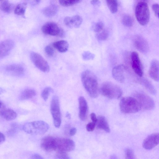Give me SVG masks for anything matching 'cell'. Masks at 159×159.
I'll list each match as a JSON object with an SVG mask.
<instances>
[{"instance_id":"7","label":"cell","mask_w":159,"mask_h":159,"mask_svg":"<svg viewBox=\"0 0 159 159\" xmlns=\"http://www.w3.org/2000/svg\"><path fill=\"white\" fill-rule=\"evenodd\" d=\"M75 148V143L72 140L66 138H56L55 151L58 152L71 151Z\"/></svg>"},{"instance_id":"32","label":"cell","mask_w":159,"mask_h":159,"mask_svg":"<svg viewBox=\"0 0 159 159\" xmlns=\"http://www.w3.org/2000/svg\"><path fill=\"white\" fill-rule=\"evenodd\" d=\"M53 91L52 89L50 87H47L44 88L41 93V96L43 99L46 101L48 98L50 93Z\"/></svg>"},{"instance_id":"48","label":"cell","mask_w":159,"mask_h":159,"mask_svg":"<svg viewBox=\"0 0 159 159\" xmlns=\"http://www.w3.org/2000/svg\"><path fill=\"white\" fill-rule=\"evenodd\" d=\"M4 107V105L3 103L0 101V109H1Z\"/></svg>"},{"instance_id":"34","label":"cell","mask_w":159,"mask_h":159,"mask_svg":"<svg viewBox=\"0 0 159 159\" xmlns=\"http://www.w3.org/2000/svg\"><path fill=\"white\" fill-rule=\"evenodd\" d=\"M104 24L101 21L96 23L93 26V29L94 31L98 33L102 31L103 28Z\"/></svg>"},{"instance_id":"43","label":"cell","mask_w":159,"mask_h":159,"mask_svg":"<svg viewBox=\"0 0 159 159\" xmlns=\"http://www.w3.org/2000/svg\"><path fill=\"white\" fill-rule=\"evenodd\" d=\"M90 3L92 5L94 6H99L100 4V2L98 0H92Z\"/></svg>"},{"instance_id":"46","label":"cell","mask_w":159,"mask_h":159,"mask_svg":"<svg viewBox=\"0 0 159 159\" xmlns=\"http://www.w3.org/2000/svg\"><path fill=\"white\" fill-rule=\"evenodd\" d=\"M29 2L34 5L37 4L40 2V0H27Z\"/></svg>"},{"instance_id":"5","label":"cell","mask_w":159,"mask_h":159,"mask_svg":"<svg viewBox=\"0 0 159 159\" xmlns=\"http://www.w3.org/2000/svg\"><path fill=\"white\" fill-rule=\"evenodd\" d=\"M136 18L142 25H146L150 19V11L148 5L146 2L140 1L137 4L135 9Z\"/></svg>"},{"instance_id":"22","label":"cell","mask_w":159,"mask_h":159,"mask_svg":"<svg viewBox=\"0 0 159 159\" xmlns=\"http://www.w3.org/2000/svg\"><path fill=\"white\" fill-rule=\"evenodd\" d=\"M98 128L105 131L107 133L110 132V128L105 117L102 116H99L97 118L96 123Z\"/></svg>"},{"instance_id":"10","label":"cell","mask_w":159,"mask_h":159,"mask_svg":"<svg viewBox=\"0 0 159 159\" xmlns=\"http://www.w3.org/2000/svg\"><path fill=\"white\" fill-rule=\"evenodd\" d=\"M135 98L139 102L141 108L144 110H150L153 108L155 104L153 100L149 96L142 93H137Z\"/></svg>"},{"instance_id":"4","label":"cell","mask_w":159,"mask_h":159,"mask_svg":"<svg viewBox=\"0 0 159 159\" xmlns=\"http://www.w3.org/2000/svg\"><path fill=\"white\" fill-rule=\"evenodd\" d=\"M120 107L121 111L125 113H135L141 109L137 100L130 97L123 98L120 100Z\"/></svg>"},{"instance_id":"45","label":"cell","mask_w":159,"mask_h":159,"mask_svg":"<svg viewBox=\"0 0 159 159\" xmlns=\"http://www.w3.org/2000/svg\"><path fill=\"white\" fill-rule=\"evenodd\" d=\"M5 140V137L4 135L1 132H0V144L2 143Z\"/></svg>"},{"instance_id":"50","label":"cell","mask_w":159,"mask_h":159,"mask_svg":"<svg viewBox=\"0 0 159 159\" xmlns=\"http://www.w3.org/2000/svg\"><path fill=\"white\" fill-rule=\"evenodd\" d=\"M142 1H143V2H145V1H146V0H141Z\"/></svg>"},{"instance_id":"11","label":"cell","mask_w":159,"mask_h":159,"mask_svg":"<svg viewBox=\"0 0 159 159\" xmlns=\"http://www.w3.org/2000/svg\"><path fill=\"white\" fill-rule=\"evenodd\" d=\"M131 66L135 74L140 77L143 74V66L138 53L135 51L132 52L130 55Z\"/></svg>"},{"instance_id":"41","label":"cell","mask_w":159,"mask_h":159,"mask_svg":"<svg viewBox=\"0 0 159 159\" xmlns=\"http://www.w3.org/2000/svg\"><path fill=\"white\" fill-rule=\"evenodd\" d=\"M91 119L93 122L96 124L97 121V118L94 113H92L90 115Z\"/></svg>"},{"instance_id":"30","label":"cell","mask_w":159,"mask_h":159,"mask_svg":"<svg viewBox=\"0 0 159 159\" xmlns=\"http://www.w3.org/2000/svg\"><path fill=\"white\" fill-rule=\"evenodd\" d=\"M122 22L124 25L130 27L133 25L134 21L133 18L130 15H125L123 16Z\"/></svg>"},{"instance_id":"20","label":"cell","mask_w":159,"mask_h":159,"mask_svg":"<svg viewBox=\"0 0 159 159\" xmlns=\"http://www.w3.org/2000/svg\"><path fill=\"white\" fill-rule=\"evenodd\" d=\"M150 77L156 81H159V62L155 59L152 60L151 63L149 71Z\"/></svg>"},{"instance_id":"36","label":"cell","mask_w":159,"mask_h":159,"mask_svg":"<svg viewBox=\"0 0 159 159\" xmlns=\"http://www.w3.org/2000/svg\"><path fill=\"white\" fill-rule=\"evenodd\" d=\"M125 157L126 159H134V153L132 150L129 148H126L125 151Z\"/></svg>"},{"instance_id":"40","label":"cell","mask_w":159,"mask_h":159,"mask_svg":"<svg viewBox=\"0 0 159 159\" xmlns=\"http://www.w3.org/2000/svg\"><path fill=\"white\" fill-rule=\"evenodd\" d=\"M152 9L155 15L158 18H159V5L156 3L153 4L152 6Z\"/></svg>"},{"instance_id":"2","label":"cell","mask_w":159,"mask_h":159,"mask_svg":"<svg viewBox=\"0 0 159 159\" xmlns=\"http://www.w3.org/2000/svg\"><path fill=\"white\" fill-rule=\"evenodd\" d=\"M99 92L104 96L111 99H119L122 93L119 87L110 81L103 83L100 88Z\"/></svg>"},{"instance_id":"18","label":"cell","mask_w":159,"mask_h":159,"mask_svg":"<svg viewBox=\"0 0 159 159\" xmlns=\"http://www.w3.org/2000/svg\"><path fill=\"white\" fill-rule=\"evenodd\" d=\"M83 21L82 17L79 15L72 17L67 16L64 20L65 24L70 28H78L81 25Z\"/></svg>"},{"instance_id":"24","label":"cell","mask_w":159,"mask_h":159,"mask_svg":"<svg viewBox=\"0 0 159 159\" xmlns=\"http://www.w3.org/2000/svg\"><path fill=\"white\" fill-rule=\"evenodd\" d=\"M58 8L57 6L53 4L44 8L43 10V12L46 16L52 17L56 14Z\"/></svg>"},{"instance_id":"19","label":"cell","mask_w":159,"mask_h":159,"mask_svg":"<svg viewBox=\"0 0 159 159\" xmlns=\"http://www.w3.org/2000/svg\"><path fill=\"white\" fill-rule=\"evenodd\" d=\"M6 71L11 75L19 76L23 75L24 73V68L18 64H11L5 68Z\"/></svg>"},{"instance_id":"13","label":"cell","mask_w":159,"mask_h":159,"mask_svg":"<svg viewBox=\"0 0 159 159\" xmlns=\"http://www.w3.org/2000/svg\"><path fill=\"white\" fill-rule=\"evenodd\" d=\"M14 46V43L12 40L7 39L0 42V58L8 55Z\"/></svg>"},{"instance_id":"29","label":"cell","mask_w":159,"mask_h":159,"mask_svg":"<svg viewBox=\"0 0 159 159\" xmlns=\"http://www.w3.org/2000/svg\"><path fill=\"white\" fill-rule=\"evenodd\" d=\"M107 6L112 13L116 12L118 8L117 0H106Z\"/></svg>"},{"instance_id":"35","label":"cell","mask_w":159,"mask_h":159,"mask_svg":"<svg viewBox=\"0 0 159 159\" xmlns=\"http://www.w3.org/2000/svg\"><path fill=\"white\" fill-rule=\"evenodd\" d=\"M83 59L84 60H93L94 58V55L89 51L84 52L82 55Z\"/></svg>"},{"instance_id":"37","label":"cell","mask_w":159,"mask_h":159,"mask_svg":"<svg viewBox=\"0 0 159 159\" xmlns=\"http://www.w3.org/2000/svg\"><path fill=\"white\" fill-rule=\"evenodd\" d=\"M46 54L49 56H52L54 53V51L53 48L50 45H47L44 48Z\"/></svg>"},{"instance_id":"49","label":"cell","mask_w":159,"mask_h":159,"mask_svg":"<svg viewBox=\"0 0 159 159\" xmlns=\"http://www.w3.org/2000/svg\"><path fill=\"white\" fill-rule=\"evenodd\" d=\"M3 92V90L1 88H0V94L2 93Z\"/></svg>"},{"instance_id":"6","label":"cell","mask_w":159,"mask_h":159,"mask_svg":"<svg viewBox=\"0 0 159 159\" xmlns=\"http://www.w3.org/2000/svg\"><path fill=\"white\" fill-rule=\"evenodd\" d=\"M50 111L54 125L58 128L61 123V118L59 100L57 96H54L52 98L51 102Z\"/></svg>"},{"instance_id":"1","label":"cell","mask_w":159,"mask_h":159,"mask_svg":"<svg viewBox=\"0 0 159 159\" xmlns=\"http://www.w3.org/2000/svg\"><path fill=\"white\" fill-rule=\"evenodd\" d=\"M83 85L89 96L92 98L98 97L99 92L97 77L91 71L86 70L83 71L81 75Z\"/></svg>"},{"instance_id":"15","label":"cell","mask_w":159,"mask_h":159,"mask_svg":"<svg viewBox=\"0 0 159 159\" xmlns=\"http://www.w3.org/2000/svg\"><path fill=\"white\" fill-rule=\"evenodd\" d=\"M133 41L135 47L139 51L143 53L148 52L149 50L148 44L146 40L143 37L135 36Z\"/></svg>"},{"instance_id":"51","label":"cell","mask_w":159,"mask_h":159,"mask_svg":"<svg viewBox=\"0 0 159 159\" xmlns=\"http://www.w3.org/2000/svg\"><path fill=\"white\" fill-rule=\"evenodd\" d=\"M2 0H0V2L1 1H2Z\"/></svg>"},{"instance_id":"12","label":"cell","mask_w":159,"mask_h":159,"mask_svg":"<svg viewBox=\"0 0 159 159\" xmlns=\"http://www.w3.org/2000/svg\"><path fill=\"white\" fill-rule=\"evenodd\" d=\"M159 139L158 133H154L149 135L143 141V147L146 150L152 149L158 144Z\"/></svg>"},{"instance_id":"8","label":"cell","mask_w":159,"mask_h":159,"mask_svg":"<svg viewBox=\"0 0 159 159\" xmlns=\"http://www.w3.org/2000/svg\"><path fill=\"white\" fill-rule=\"evenodd\" d=\"M41 30L44 34L52 36H57L61 37L65 36V33L58 25L53 22H48L42 27Z\"/></svg>"},{"instance_id":"25","label":"cell","mask_w":159,"mask_h":159,"mask_svg":"<svg viewBox=\"0 0 159 159\" xmlns=\"http://www.w3.org/2000/svg\"><path fill=\"white\" fill-rule=\"evenodd\" d=\"M36 94L35 90L32 89H27L24 90L21 93L20 98L21 100H26L31 98Z\"/></svg>"},{"instance_id":"38","label":"cell","mask_w":159,"mask_h":159,"mask_svg":"<svg viewBox=\"0 0 159 159\" xmlns=\"http://www.w3.org/2000/svg\"><path fill=\"white\" fill-rule=\"evenodd\" d=\"M57 159H70V158L66 152H58L56 156Z\"/></svg>"},{"instance_id":"3","label":"cell","mask_w":159,"mask_h":159,"mask_svg":"<svg viewBox=\"0 0 159 159\" xmlns=\"http://www.w3.org/2000/svg\"><path fill=\"white\" fill-rule=\"evenodd\" d=\"M48 124L42 120L28 122L23 125V129L26 133L34 135H40L44 134L48 130Z\"/></svg>"},{"instance_id":"39","label":"cell","mask_w":159,"mask_h":159,"mask_svg":"<svg viewBox=\"0 0 159 159\" xmlns=\"http://www.w3.org/2000/svg\"><path fill=\"white\" fill-rule=\"evenodd\" d=\"M96 125V124L93 122L89 123L86 125V129L88 131H92L94 130Z\"/></svg>"},{"instance_id":"23","label":"cell","mask_w":159,"mask_h":159,"mask_svg":"<svg viewBox=\"0 0 159 159\" xmlns=\"http://www.w3.org/2000/svg\"><path fill=\"white\" fill-rule=\"evenodd\" d=\"M53 46L59 52H65L68 49L69 44L66 40H62L54 42Z\"/></svg>"},{"instance_id":"31","label":"cell","mask_w":159,"mask_h":159,"mask_svg":"<svg viewBox=\"0 0 159 159\" xmlns=\"http://www.w3.org/2000/svg\"><path fill=\"white\" fill-rule=\"evenodd\" d=\"M109 36L108 31L107 30H102L96 34L97 39L100 41H104L106 40Z\"/></svg>"},{"instance_id":"28","label":"cell","mask_w":159,"mask_h":159,"mask_svg":"<svg viewBox=\"0 0 159 159\" xmlns=\"http://www.w3.org/2000/svg\"><path fill=\"white\" fill-rule=\"evenodd\" d=\"M27 7V3L23 2L18 4L15 8L14 13L15 14L24 16Z\"/></svg>"},{"instance_id":"26","label":"cell","mask_w":159,"mask_h":159,"mask_svg":"<svg viewBox=\"0 0 159 159\" xmlns=\"http://www.w3.org/2000/svg\"><path fill=\"white\" fill-rule=\"evenodd\" d=\"M140 83L142 84L151 94L155 95L156 92L155 89L152 83L148 79H142L140 80Z\"/></svg>"},{"instance_id":"42","label":"cell","mask_w":159,"mask_h":159,"mask_svg":"<svg viewBox=\"0 0 159 159\" xmlns=\"http://www.w3.org/2000/svg\"><path fill=\"white\" fill-rule=\"evenodd\" d=\"M76 132V129L75 127H73L70 129L69 134L70 136H72L75 134Z\"/></svg>"},{"instance_id":"27","label":"cell","mask_w":159,"mask_h":159,"mask_svg":"<svg viewBox=\"0 0 159 159\" xmlns=\"http://www.w3.org/2000/svg\"><path fill=\"white\" fill-rule=\"evenodd\" d=\"M0 3V9L4 12L11 13L13 7L8 0H2Z\"/></svg>"},{"instance_id":"47","label":"cell","mask_w":159,"mask_h":159,"mask_svg":"<svg viewBox=\"0 0 159 159\" xmlns=\"http://www.w3.org/2000/svg\"><path fill=\"white\" fill-rule=\"evenodd\" d=\"M66 117L68 119H70L71 118V116L70 114L68 112H67L66 114Z\"/></svg>"},{"instance_id":"33","label":"cell","mask_w":159,"mask_h":159,"mask_svg":"<svg viewBox=\"0 0 159 159\" xmlns=\"http://www.w3.org/2000/svg\"><path fill=\"white\" fill-rule=\"evenodd\" d=\"M80 0H59V3L62 6L68 7L75 4Z\"/></svg>"},{"instance_id":"9","label":"cell","mask_w":159,"mask_h":159,"mask_svg":"<svg viewBox=\"0 0 159 159\" xmlns=\"http://www.w3.org/2000/svg\"><path fill=\"white\" fill-rule=\"evenodd\" d=\"M30 58L34 65L41 71L45 73L49 71L50 68L48 63L40 54L32 52L30 54Z\"/></svg>"},{"instance_id":"16","label":"cell","mask_w":159,"mask_h":159,"mask_svg":"<svg viewBox=\"0 0 159 159\" xmlns=\"http://www.w3.org/2000/svg\"><path fill=\"white\" fill-rule=\"evenodd\" d=\"M79 116L82 121L85 120L87 118L88 113V106L85 98L83 96L79 98Z\"/></svg>"},{"instance_id":"21","label":"cell","mask_w":159,"mask_h":159,"mask_svg":"<svg viewBox=\"0 0 159 159\" xmlns=\"http://www.w3.org/2000/svg\"><path fill=\"white\" fill-rule=\"evenodd\" d=\"M0 116L7 120H11L15 119L17 116V114L12 109L10 108L1 109Z\"/></svg>"},{"instance_id":"17","label":"cell","mask_w":159,"mask_h":159,"mask_svg":"<svg viewBox=\"0 0 159 159\" xmlns=\"http://www.w3.org/2000/svg\"><path fill=\"white\" fill-rule=\"evenodd\" d=\"M125 66L123 65H119L114 67L112 73L113 78L119 82L122 83L125 81Z\"/></svg>"},{"instance_id":"14","label":"cell","mask_w":159,"mask_h":159,"mask_svg":"<svg viewBox=\"0 0 159 159\" xmlns=\"http://www.w3.org/2000/svg\"><path fill=\"white\" fill-rule=\"evenodd\" d=\"M56 138L51 136H48L42 139L40 146L44 150L47 152L55 151Z\"/></svg>"},{"instance_id":"44","label":"cell","mask_w":159,"mask_h":159,"mask_svg":"<svg viewBox=\"0 0 159 159\" xmlns=\"http://www.w3.org/2000/svg\"><path fill=\"white\" fill-rule=\"evenodd\" d=\"M32 159H43L40 155L38 154H34L31 157Z\"/></svg>"}]
</instances>
